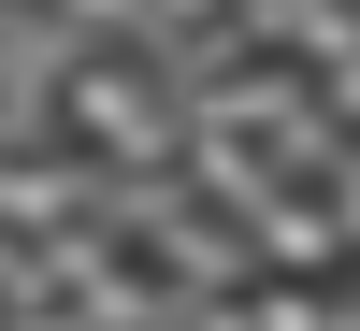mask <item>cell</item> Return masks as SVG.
<instances>
[{
  "mask_svg": "<svg viewBox=\"0 0 360 331\" xmlns=\"http://www.w3.org/2000/svg\"><path fill=\"white\" fill-rule=\"evenodd\" d=\"M231 29L274 58H303V72H332V58H360V0H231Z\"/></svg>",
  "mask_w": 360,
  "mask_h": 331,
  "instance_id": "7a4b0ae2",
  "label": "cell"
},
{
  "mask_svg": "<svg viewBox=\"0 0 360 331\" xmlns=\"http://www.w3.org/2000/svg\"><path fill=\"white\" fill-rule=\"evenodd\" d=\"M58 144L101 173H173V86L144 72L130 44H72V72H58Z\"/></svg>",
  "mask_w": 360,
  "mask_h": 331,
  "instance_id": "6da1fadb",
  "label": "cell"
}]
</instances>
